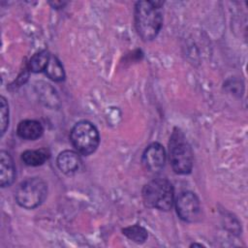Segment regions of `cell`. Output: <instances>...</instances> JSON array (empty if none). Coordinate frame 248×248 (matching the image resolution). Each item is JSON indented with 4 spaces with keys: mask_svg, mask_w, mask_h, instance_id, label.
Masks as SVG:
<instances>
[{
    "mask_svg": "<svg viewBox=\"0 0 248 248\" xmlns=\"http://www.w3.org/2000/svg\"><path fill=\"white\" fill-rule=\"evenodd\" d=\"M162 5L163 2L159 1H139L136 3L135 27L142 41H152L159 34L163 24Z\"/></svg>",
    "mask_w": 248,
    "mask_h": 248,
    "instance_id": "6da1fadb",
    "label": "cell"
},
{
    "mask_svg": "<svg viewBox=\"0 0 248 248\" xmlns=\"http://www.w3.org/2000/svg\"><path fill=\"white\" fill-rule=\"evenodd\" d=\"M170 163L173 171L177 174H188L193 169L194 156L191 145L184 134L175 128L169 142Z\"/></svg>",
    "mask_w": 248,
    "mask_h": 248,
    "instance_id": "7a4b0ae2",
    "label": "cell"
},
{
    "mask_svg": "<svg viewBox=\"0 0 248 248\" xmlns=\"http://www.w3.org/2000/svg\"><path fill=\"white\" fill-rule=\"evenodd\" d=\"M142 198L146 206L169 211L174 200L173 186L166 178H154L143 186Z\"/></svg>",
    "mask_w": 248,
    "mask_h": 248,
    "instance_id": "3957f363",
    "label": "cell"
},
{
    "mask_svg": "<svg viewBox=\"0 0 248 248\" xmlns=\"http://www.w3.org/2000/svg\"><path fill=\"white\" fill-rule=\"evenodd\" d=\"M47 196V184L40 177L23 180L16 190V201L23 208L33 209L41 205Z\"/></svg>",
    "mask_w": 248,
    "mask_h": 248,
    "instance_id": "277c9868",
    "label": "cell"
},
{
    "mask_svg": "<svg viewBox=\"0 0 248 248\" xmlns=\"http://www.w3.org/2000/svg\"><path fill=\"white\" fill-rule=\"evenodd\" d=\"M70 140L75 149L81 155H90L97 149L100 137L96 127L89 121H78L70 133Z\"/></svg>",
    "mask_w": 248,
    "mask_h": 248,
    "instance_id": "5b68a950",
    "label": "cell"
},
{
    "mask_svg": "<svg viewBox=\"0 0 248 248\" xmlns=\"http://www.w3.org/2000/svg\"><path fill=\"white\" fill-rule=\"evenodd\" d=\"M175 209L178 217L184 222L194 223L201 217L202 207L198 196L191 191L178 195L175 201Z\"/></svg>",
    "mask_w": 248,
    "mask_h": 248,
    "instance_id": "8992f818",
    "label": "cell"
},
{
    "mask_svg": "<svg viewBox=\"0 0 248 248\" xmlns=\"http://www.w3.org/2000/svg\"><path fill=\"white\" fill-rule=\"evenodd\" d=\"M141 163L150 172L160 171L166 163V151L159 142H152L142 153Z\"/></svg>",
    "mask_w": 248,
    "mask_h": 248,
    "instance_id": "52a82bcc",
    "label": "cell"
},
{
    "mask_svg": "<svg viewBox=\"0 0 248 248\" xmlns=\"http://www.w3.org/2000/svg\"><path fill=\"white\" fill-rule=\"evenodd\" d=\"M81 159L78 152L73 150H64L59 153L56 159L58 169L67 175L78 172L81 167Z\"/></svg>",
    "mask_w": 248,
    "mask_h": 248,
    "instance_id": "ba28073f",
    "label": "cell"
},
{
    "mask_svg": "<svg viewBox=\"0 0 248 248\" xmlns=\"http://www.w3.org/2000/svg\"><path fill=\"white\" fill-rule=\"evenodd\" d=\"M16 171L14 160L7 151H0V185L2 188L11 186L16 179Z\"/></svg>",
    "mask_w": 248,
    "mask_h": 248,
    "instance_id": "9c48e42d",
    "label": "cell"
},
{
    "mask_svg": "<svg viewBox=\"0 0 248 248\" xmlns=\"http://www.w3.org/2000/svg\"><path fill=\"white\" fill-rule=\"evenodd\" d=\"M44 128L37 120L26 119L18 123L16 127V134L19 138L28 140H35L42 137Z\"/></svg>",
    "mask_w": 248,
    "mask_h": 248,
    "instance_id": "30bf717a",
    "label": "cell"
},
{
    "mask_svg": "<svg viewBox=\"0 0 248 248\" xmlns=\"http://www.w3.org/2000/svg\"><path fill=\"white\" fill-rule=\"evenodd\" d=\"M49 158V152L46 148L37 150H26L21 154V160L27 166L37 167L43 165Z\"/></svg>",
    "mask_w": 248,
    "mask_h": 248,
    "instance_id": "8fae6325",
    "label": "cell"
},
{
    "mask_svg": "<svg viewBox=\"0 0 248 248\" xmlns=\"http://www.w3.org/2000/svg\"><path fill=\"white\" fill-rule=\"evenodd\" d=\"M49 52L46 49H42L31 56L27 64V68L32 73H41L46 70L50 58Z\"/></svg>",
    "mask_w": 248,
    "mask_h": 248,
    "instance_id": "7c38bea8",
    "label": "cell"
},
{
    "mask_svg": "<svg viewBox=\"0 0 248 248\" xmlns=\"http://www.w3.org/2000/svg\"><path fill=\"white\" fill-rule=\"evenodd\" d=\"M45 73L50 79L54 81H62L65 78L64 68L59 59L54 55H50Z\"/></svg>",
    "mask_w": 248,
    "mask_h": 248,
    "instance_id": "4fadbf2b",
    "label": "cell"
},
{
    "mask_svg": "<svg viewBox=\"0 0 248 248\" xmlns=\"http://www.w3.org/2000/svg\"><path fill=\"white\" fill-rule=\"evenodd\" d=\"M122 232H123V234L125 236H127L130 240H132L136 243H139V244L145 242V240L148 237L147 231L140 225H134V226L127 227V228L123 229Z\"/></svg>",
    "mask_w": 248,
    "mask_h": 248,
    "instance_id": "5bb4252c",
    "label": "cell"
},
{
    "mask_svg": "<svg viewBox=\"0 0 248 248\" xmlns=\"http://www.w3.org/2000/svg\"><path fill=\"white\" fill-rule=\"evenodd\" d=\"M0 132L3 136L9 126V105L5 97H0Z\"/></svg>",
    "mask_w": 248,
    "mask_h": 248,
    "instance_id": "9a60e30c",
    "label": "cell"
},
{
    "mask_svg": "<svg viewBox=\"0 0 248 248\" xmlns=\"http://www.w3.org/2000/svg\"><path fill=\"white\" fill-rule=\"evenodd\" d=\"M49 4L51 5V7L55 8V9H60V8H63L67 3L62 2V1H54V2H49Z\"/></svg>",
    "mask_w": 248,
    "mask_h": 248,
    "instance_id": "2e32d148",
    "label": "cell"
}]
</instances>
